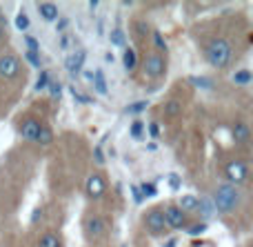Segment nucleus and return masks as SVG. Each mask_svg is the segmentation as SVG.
<instances>
[{
	"label": "nucleus",
	"mask_w": 253,
	"mask_h": 247,
	"mask_svg": "<svg viewBox=\"0 0 253 247\" xmlns=\"http://www.w3.org/2000/svg\"><path fill=\"white\" fill-rule=\"evenodd\" d=\"M242 203V192L240 187L229 185V183H220L213 190V209L220 214H233Z\"/></svg>",
	"instance_id": "1"
},
{
	"label": "nucleus",
	"mask_w": 253,
	"mask_h": 247,
	"mask_svg": "<svg viewBox=\"0 0 253 247\" xmlns=\"http://www.w3.org/2000/svg\"><path fill=\"white\" fill-rule=\"evenodd\" d=\"M205 58L211 67L215 69H227L233 60V47L229 40L224 38H213L209 45L205 47Z\"/></svg>",
	"instance_id": "2"
},
{
	"label": "nucleus",
	"mask_w": 253,
	"mask_h": 247,
	"mask_svg": "<svg viewBox=\"0 0 253 247\" xmlns=\"http://www.w3.org/2000/svg\"><path fill=\"white\" fill-rule=\"evenodd\" d=\"M142 225L151 236H162V234H167V230H169V227H167V221H165V214H162V207L149 209V212L142 216Z\"/></svg>",
	"instance_id": "3"
},
{
	"label": "nucleus",
	"mask_w": 253,
	"mask_h": 247,
	"mask_svg": "<svg viewBox=\"0 0 253 247\" xmlns=\"http://www.w3.org/2000/svg\"><path fill=\"white\" fill-rule=\"evenodd\" d=\"M142 71H144V76L151 78V80L162 78V76L167 74V58L162 56V53H158V51H151L147 58H144Z\"/></svg>",
	"instance_id": "4"
},
{
	"label": "nucleus",
	"mask_w": 253,
	"mask_h": 247,
	"mask_svg": "<svg viewBox=\"0 0 253 247\" xmlns=\"http://www.w3.org/2000/svg\"><path fill=\"white\" fill-rule=\"evenodd\" d=\"M224 178H227L229 185L240 187L242 183L249 178V167H247V163L242 158H236V160H231V163H227L224 165Z\"/></svg>",
	"instance_id": "5"
},
{
	"label": "nucleus",
	"mask_w": 253,
	"mask_h": 247,
	"mask_svg": "<svg viewBox=\"0 0 253 247\" xmlns=\"http://www.w3.org/2000/svg\"><path fill=\"white\" fill-rule=\"evenodd\" d=\"M107 234V221L100 216V214H91V216H87V221H84V239L89 241V243H96V241H100L102 236Z\"/></svg>",
	"instance_id": "6"
},
{
	"label": "nucleus",
	"mask_w": 253,
	"mask_h": 247,
	"mask_svg": "<svg viewBox=\"0 0 253 247\" xmlns=\"http://www.w3.org/2000/svg\"><path fill=\"white\" fill-rule=\"evenodd\" d=\"M20 58L16 53H4L0 56V80H13L18 74H20Z\"/></svg>",
	"instance_id": "7"
},
{
	"label": "nucleus",
	"mask_w": 253,
	"mask_h": 247,
	"mask_svg": "<svg viewBox=\"0 0 253 247\" xmlns=\"http://www.w3.org/2000/svg\"><path fill=\"white\" fill-rule=\"evenodd\" d=\"M162 214H165V221H167V227H169V230H187L189 216L182 212V209H178V205H167Z\"/></svg>",
	"instance_id": "8"
},
{
	"label": "nucleus",
	"mask_w": 253,
	"mask_h": 247,
	"mask_svg": "<svg viewBox=\"0 0 253 247\" xmlns=\"http://www.w3.org/2000/svg\"><path fill=\"white\" fill-rule=\"evenodd\" d=\"M84 192H87V198L89 200H100L107 192V183L100 174H91L87 178V185H84Z\"/></svg>",
	"instance_id": "9"
},
{
	"label": "nucleus",
	"mask_w": 253,
	"mask_h": 247,
	"mask_svg": "<svg viewBox=\"0 0 253 247\" xmlns=\"http://www.w3.org/2000/svg\"><path fill=\"white\" fill-rule=\"evenodd\" d=\"M40 127H42V123H40L38 118L27 116V118H22V123L18 125V132H20V136L25 138V141L36 143V138H38V134H40Z\"/></svg>",
	"instance_id": "10"
},
{
	"label": "nucleus",
	"mask_w": 253,
	"mask_h": 247,
	"mask_svg": "<svg viewBox=\"0 0 253 247\" xmlns=\"http://www.w3.org/2000/svg\"><path fill=\"white\" fill-rule=\"evenodd\" d=\"M36 9H38L40 18H42V20H47V22L58 20V16H60V9H58L56 2H38V4H36Z\"/></svg>",
	"instance_id": "11"
},
{
	"label": "nucleus",
	"mask_w": 253,
	"mask_h": 247,
	"mask_svg": "<svg viewBox=\"0 0 253 247\" xmlns=\"http://www.w3.org/2000/svg\"><path fill=\"white\" fill-rule=\"evenodd\" d=\"M198 205H200V200L193 194H184V196H180V200H178V209H182L187 216L189 214H198Z\"/></svg>",
	"instance_id": "12"
},
{
	"label": "nucleus",
	"mask_w": 253,
	"mask_h": 247,
	"mask_svg": "<svg viewBox=\"0 0 253 247\" xmlns=\"http://www.w3.org/2000/svg\"><path fill=\"white\" fill-rule=\"evenodd\" d=\"M231 136H233V141H236L238 145H247V143H249V138H251L249 125H247V123H236V125H233V129H231Z\"/></svg>",
	"instance_id": "13"
},
{
	"label": "nucleus",
	"mask_w": 253,
	"mask_h": 247,
	"mask_svg": "<svg viewBox=\"0 0 253 247\" xmlns=\"http://www.w3.org/2000/svg\"><path fill=\"white\" fill-rule=\"evenodd\" d=\"M83 62H84V51L83 49H78V51L76 53H71L69 58H67V71H69V74H78L80 69H83Z\"/></svg>",
	"instance_id": "14"
},
{
	"label": "nucleus",
	"mask_w": 253,
	"mask_h": 247,
	"mask_svg": "<svg viewBox=\"0 0 253 247\" xmlns=\"http://www.w3.org/2000/svg\"><path fill=\"white\" fill-rule=\"evenodd\" d=\"M38 247H62V241L58 234H53V232H47V234H42L38 239Z\"/></svg>",
	"instance_id": "15"
},
{
	"label": "nucleus",
	"mask_w": 253,
	"mask_h": 247,
	"mask_svg": "<svg viewBox=\"0 0 253 247\" xmlns=\"http://www.w3.org/2000/svg\"><path fill=\"white\" fill-rule=\"evenodd\" d=\"M36 143H38V145H44V147L53 143V132H51V127H49V125L42 123V127H40V134H38V138H36Z\"/></svg>",
	"instance_id": "16"
},
{
	"label": "nucleus",
	"mask_w": 253,
	"mask_h": 247,
	"mask_svg": "<svg viewBox=\"0 0 253 247\" xmlns=\"http://www.w3.org/2000/svg\"><path fill=\"white\" fill-rule=\"evenodd\" d=\"M135 62H138V58H135V51L133 49H125V53H123V65H125V69L126 71H133L135 69Z\"/></svg>",
	"instance_id": "17"
},
{
	"label": "nucleus",
	"mask_w": 253,
	"mask_h": 247,
	"mask_svg": "<svg viewBox=\"0 0 253 247\" xmlns=\"http://www.w3.org/2000/svg\"><path fill=\"white\" fill-rule=\"evenodd\" d=\"M182 114V102L180 100H167L165 102V116H169V118H173V116Z\"/></svg>",
	"instance_id": "18"
},
{
	"label": "nucleus",
	"mask_w": 253,
	"mask_h": 247,
	"mask_svg": "<svg viewBox=\"0 0 253 247\" xmlns=\"http://www.w3.org/2000/svg\"><path fill=\"white\" fill-rule=\"evenodd\" d=\"M233 83H236V85H242V87H245V85H249V83H251V71H249V69L236 71V74H233Z\"/></svg>",
	"instance_id": "19"
},
{
	"label": "nucleus",
	"mask_w": 253,
	"mask_h": 247,
	"mask_svg": "<svg viewBox=\"0 0 253 247\" xmlns=\"http://www.w3.org/2000/svg\"><path fill=\"white\" fill-rule=\"evenodd\" d=\"M200 200V205H198V214H202L205 218H209L211 214H215V209H213V203H209L207 198H198Z\"/></svg>",
	"instance_id": "20"
},
{
	"label": "nucleus",
	"mask_w": 253,
	"mask_h": 247,
	"mask_svg": "<svg viewBox=\"0 0 253 247\" xmlns=\"http://www.w3.org/2000/svg\"><path fill=\"white\" fill-rule=\"evenodd\" d=\"M187 234H191V236H198V234H205L207 232V223L205 221H196V223H191V225H187Z\"/></svg>",
	"instance_id": "21"
},
{
	"label": "nucleus",
	"mask_w": 253,
	"mask_h": 247,
	"mask_svg": "<svg viewBox=\"0 0 253 247\" xmlns=\"http://www.w3.org/2000/svg\"><path fill=\"white\" fill-rule=\"evenodd\" d=\"M91 80H96V89L98 94H107V83L105 78H102V71H96V74H87Z\"/></svg>",
	"instance_id": "22"
},
{
	"label": "nucleus",
	"mask_w": 253,
	"mask_h": 247,
	"mask_svg": "<svg viewBox=\"0 0 253 247\" xmlns=\"http://www.w3.org/2000/svg\"><path fill=\"white\" fill-rule=\"evenodd\" d=\"M138 190H140V196H142V198H153V196L158 194L156 185H151V183H142Z\"/></svg>",
	"instance_id": "23"
},
{
	"label": "nucleus",
	"mask_w": 253,
	"mask_h": 247,
	"mask_svg": "<svg viewBox=\"0 0 253 247\" xmlns=\"http://www.w3.org/2000/svg\"><path fill=\"white\" fill-rule=\"evenodd\" d=\"M151 38H153V45H156L158 53H160V51H167V40L162 38L160 31H151Z\"/></svg>",
	"instance_id": "24"
},
{
	"label": "nucleus",
	"mask_w": 253,
	"mask_h": 247,
	"mask_svg": "<svg viewBox=\"0 0 253 247\" xmlns=\"http://www.w3.org/2000/svg\"><path fill=\"white\" fill-rule=\"evenodd\" d=\"M29 25H31V22H29V16H27L25 11L18 13V16H16V27H18V29H20V31H27V29H29Z\"/></svg>",
	"instance_id": "25"
},
{
	"label": "nucleus",
	"mask_w": 253,
	"mask_h": 247,
	"mask_svg": "<svg viewBox=\"0 0 253 247\" xmlns=\"http://www.w3.org/2000/svg\"><path fill=\"white\" fill-rule=\"evenodd\" d=\"M49 83H51V80H49V74L47 71H40V78H38V83H36V89H47Z\"/></svg>",
	"instance_id": "26"
},
{
	"label": "nucleus",
	"mask_w": 253,
	"mask_h": 247,
	"mask_svg": "<svg viewBox=\"0 0 253 247\" xmlns=\"http://www.w3.org/2000/svg\"><path fill=\"white\" fill-rule=\"evenodd\" d=\"M25 43H27V51H34V53H38L40 51V45H38V40L36 38H31V36H25Z\"/></svg>",
	"instance_id": "27"
},
{
	"label": "nucleus",
	"mask_w": 253,
	"mask_h": 247,
	"mask_svg": "<svg viewBox=\"0 0 253 247\" xmlns=\"http://www.w3.org/2000/svg\"><path fill=\"white\" fill-rule=\"evenodd\" d=\"M135 34H138L140 38H144V36H149L151 31H149V27L144 25V22H135Z\"/></svg>",
	"instance_id": "28"
},
{
	"label": "nucleus",
	"mask_w": 253,
	"mask_h": 247,
	"mask_svg": "<svg viewBox=\"0 0 253 247\" xmlns=\"http://www.w3.org/2000/svg\"><path fill=\"white\" fill-rule=\"evenodd\" d=\"M144 107H147V102H144V100H138V102H135V105L126 107V114H129V111H131V114H138V111H142Z\"/></svg>",
	"instance_id": "29"
},
{
	"label": "nucleus",
	"mask_w": 253,
	"mask_h": 247,
	"mask_svg": "<svg viewBox=\"0 0 253 247\" xmlns=\"http://www.w3.org/2000/svg\"><path fill=\"white\" fill-rule=\"evenodd\" d=\"M140 134H142V123H140V120H135V123L131 125V136L140 138Z\"/></svg>",
	"instance_id": "30"
},
{
	"label": "nucleus",
	"mask_w": 253,
	"mask_h": 247,
	"mask_svg": "<svg viewBox=\"0 0 253 247\" xmlns=\"http://www.w3.org/2000/svg\"><path fill=\"white\" fill-rule=\"evenodd\" d=\"M25 58H27V60H29L34 67H40V58H38V53H34V51H27V53H25Z\"/></svg>",
	"instance_id": "31"
},
{
	"label": "nucleus",
	"mask_w": 253,
	"mask_h": 247,
	"mask_svg": "<svg viewBox=\"0 0 253 247\" xmlns=\"http://www.w3.org/2000/svg\"><path fill=\"white\" fill-rule=\"evenodd\" d=\"M60 89H62V87H60V83H53V80L49 83V92H51V96H53V98H56V96L60 98Z\"/></svg>",
	"instance_id": "32"
},
{
	"label": "nucleus",
	"mask_w": 253,
	"mask_h": 247,
	"mask_svg": "<svg viewBox=\"0 0 253 247\" xmlns=\"http://www.w3.org/2000/svg\"><path fill=\"white\" fill-rule=\"evenodd\" d=\"M111 43H114V45H123V31H120V29L111 31Z\"/></svg>",
	"instance_id": "33"
},
{
	"label": "nucleus",
	"mask_w": 253,
	"mask_h": 247,
	"mask_svg": "<svg viewBox=\"0 0 253 247\" xmlns=\"http://www.w3.org/2000/svg\"><path fill=\"white\" fill-rule=\"evenodd\" d=\"M149 134H151V138H158V134H160V129H158V125H156V123H151V125H149Z\"/></svg>",
	"instance_id": "34"
},
{
	"label": "nucleus",
	"mask_w": 253,
	"mask_h": 247,
	"mask_svg": "<svg viewBox=\"0 0 253 247\" xmlns=\"http://www.w3.org/2000/svg\"><path fill=\"white\" fill-rule=\"evenodd\" d=\"M193 83H198V87H211V80H207V78H193Z\"/></svg>",
	"instance_id": "35"
},
{
	"label": "nucleus",
	"mask_w": 253,
	"mask_h": 247,
	"mask_svg": "<svg viewBox=\"0 0 253 247\" xmlns=\"http://www.w3.org/2000/svg\"><path fill=\"white\" fill-rule=\"evenodd\" d=\"M131 192H133L135 203H140V200H142V196H140V190H138V187H131Z\"/></svg>",
	"instance_id": "36"
},
{
	"label": "nucleus",
	"mask_w": 253,
	"mask_h": 247,
	"mask_svg": "<svg viewBox=\"0 0 253 247\" xmlns=\"http://www.w3.org/2000/svg\"><path fill=\"white\" fill-rule=\"evenodd\" d=\"M96 160H98V163H105V158H102V151H100V147H98V149H96Z\"/></svg>",
	"instance_id": "37"
},
{
	"label": "nucleus",
	"mask_w": 253,
	"mask_h": 247,
	"mask_svg": "<svg viewBox=\"0 0 253 247\" xmlns=\"http://www.w3.org/2000/svg\"><path fill=\"white\" fill-rule=\"evenodd\" d=\"M65 27H67V20H60V22H58V31H62Z\"/></svg>",
	"instance_id": "38"
},
{
	"label": "nucleus",
	"mask_w": 253,
	"mask_h": 247,
	"mask_svg": "<svg viewBox=\"0 0 253 247\" xmlns=\"http://www.w3.org/2000/svg\"><path fill=\"white\" fill-rule=\"evenodd\" d=\"M175 245V241H169V243H167V247H173Z\"/></svg>",
	"instance_id": "39"
},
{
	"label": "nucleus",
	"mask_w": 253,
	"mask_h": 247,
	"mask_svg": "<svg viewBox=\"0 0 253 247\" xmlns=\"http://www.w3.org/2000/svg\"><path fill=\"white\" fill-rule=\"evenodd\" d=\"M2 34H4V29H2V27H0V38H2Z\"/></svg>",
	"instance_id": "40"
}]
</instances>
